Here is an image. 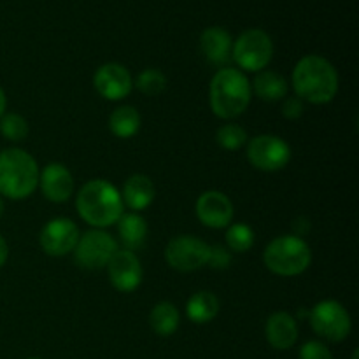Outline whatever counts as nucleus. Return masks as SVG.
<instances>
[{
    "instance_id": "1",
    "label": "nucleus",
    "mask_w": 359,
    "mask_h": 359,
    "mask_svg": "<svg viewBox=\"0 0 359 359\" xmlns=\"http://www.w3.org/2000/svg\"><path fill=\"white\" fill-rule=\"evenodd\" d=\"M294 97L309 104H328L339 91V74L330 60L319 55H307L294 65Z\"/></svg>"
},
{
    "instance_id": "2",
    "label": "nucleus",
    "mask_w": 359,
    "mask_h": 359,
    "mask_svg": "<svg viewBox=\"0 0 359 359\" xmlns=\"http://www.w3.org/2000/svg\"><path fill=\"white\" fill-rule=\"evenodd\" d=\"M77 214L90 226L107 228L123 216V200L118 189L104 179L88 181L76 200Z\"/></svg>"
},
{
    "instance_id": "3",
    "label": "nucleus",
    "mask_w": 359,
    "mask_h": 359,
    "mask_svg": "<svg viewBox=\"0 0 359 359\" xmlns=\"http://www.w3.org/2000/svg\"><path fill=\"white\" fill-rule=\"evenodd\" d=\"M251 98V83L242 70L224 67L214 74L209 88V100L210 109L217 118H237L249 107Z\"/></svg>"
},
{
    "instance_id": "4",
    "label": "nucleus",
    "mask_w": 359,
    "mask_h": 359,
    "mask_svg": "<svg viewBox=\"0 0 359 359\" xmlns=\"http://www.w3.org/2000/svg\"><path fill=\"white\" fill-rule=\"evenodd\" d=\"M39 165L27 151L11 147L0 151V195L25 200L39 186Z\"/></svg>"
},
{
    "instance_id": "5",
    "label": "nucleus",
    "mask_w": 359,
    "mask_h": 359,
    "mask_svg": "<svg viewBox=\"0 0 359 359\" xmlns=\"http://www.w3.org/2000/svg\"><path fill=\"white\" fill-rule=\"evenodd\" d=\"M263 262L276 276L294 277L311 266L312 251L307 242L298 235H283L266 245Z\"/></svg>"
},
{
    "instance_id": "6",
    "label": "nucleus",
    "mask_w": 359,
    "mask_h": 359,
    "mask_svg": "<svg viewBox=\"0 0 359 359\" xmlns=\"http://www.w3.org/2000/svg\"><path fill=\"white\" fill-rule=\"evenodd\" d=\"M273 58V42L265 30L242 32L231 48V60L245 72H262Z\"/></svg>"
},
{
    "instance_id": "7",
    "label": "nucleus",
    "mask_w": 359,
    "mask_h": 359,
    "mask_svg": "<svg viewBox=\"0 0 359 359\" xmlns=\"http://www.w3.org/2000/svg\"><path fill=\"white\" fill-rule=\"evenodd\" d=\"M309 321L321 339L333 344L346 340L353 330L349 312L337 300H323L316 304L309 312Z\"/></svg>"
},
{
    "instance_id": "8",
    "label": "nucleus",
    "mask_w": 359,
    "mask_h": 359,
    "mask_svg": "<svg viewBox=\"0 0 359 359\" xmlns=\"http://www.w3.org/2000/svg\"><path fill=\"white\" fill-rule=\"evenodd\" d=\"M116 251L118 242L112 238V235L104 230H90L77 241L74 259L84 270H100L109 265Z\"/></svg>"
},
{
    "instance_id": "9",
    "label": "nucleus",
    "mask_w": 359,
    "mask_h": 359,
    "mask_svg": "<svg viewBox=\"0 0 359 359\" xmlns=\"http://www.w3.org/2000/svg\"><path fill=\"white\" fill-rule=\"evenodd\" d=\"M210 244L193 235H179L168 242L165 259L168 266L177 272H195L207 265Z\"/></svg>"
},
{
    "instance_id": "10",
    "label": "nucleus",
    "mask_w": 359,
    "mask_h": 359,
    "mask_svg": "<svg viewBox=\"0 0 359 359\" xmlns=\"http://www.w3.org/2000/svg\"><path fill=\"white\" fill-rule=\"evenodd\" d=\"M248 160L262 172L283 170L291 160V147L277 135H258L249 140Z\"/></svg>"
},
{
    "instance_id": "11",
    "label": "nucleus",
    "mask_w": 359,
    "mask_h": 359,
    "mask_svg": "<svg viewBox=\"0 0 359 359\" xmlns=\"http://www.w3.org/2000/svg\"><path fill=\"white\" fill-rule=\"evenodd\" d=\"M79 241V228L69 217H55L42 228L39 244L48 256L62 258L76 249Z\"/></svg>"
},
{
    "instance_id": "12",
    "label": "nucleus",
    "mask_w": 359,
    "mask_h": 359,
    "mask_svg": "<svg viewBox=\"0 0 359 359\" xmlns=\"http://www.w3.org/2000/svg\"><path fill=\"white\" fill-rule=\"evenodd\" d=\"M93 86L102 98L111 102L123 100L133 88L132 74L121 63H104L93 76Z\"/></svg>"
},
{
    "instance_id": "13",
    "label": "nucleus",
    "mask_w": 359,
    "mask_h": 359,
    "mask_svg": "<svg viewBox=\"0 0 359 359\" xmlns=\"http://www.w3.org/2000/svg\"><path fill=\"white\" fill-rule=\"evenodd\" d=\"M109 279L112 286L121 293H132L140 286L144 277L142 265L140 259L137 258L135 252L128 249H118L116 255L112 256L107 265Z\"/></svg>"
},
{
    "instance_id": "14",
    "label": "nucleus",
    "mask_w": 359,
    "mask_h": 359,
    "mask_svg": "<svg viewBox=\"0 0 359 359\" xmlns=\"http://www.w3.org/2000/svg\"><path fill=\"white\" fill-rule=\"evenodd\" d=\"M196 217L207 228H228L233 219V203L224 193L210 189L196 200Z\"/></svg>"
},
{
    "instance_id": "15",
    "label": "nucleus",
    "mask_w": 359,
    "mask_h": 359,
    "mask_svg": "<svg viewBox=\"0 0 359 359\" xmlns=\"http://www.w3.org/2000/svg\"><path fill=\"white\" fill-rule=\"evenodd\" d=\"M39 186L46 200L53 203H63L74 195V177L63 163H49L39 174Z\"/></svg>"
},
{
    "instance_id": "16",
    "label": "nucleus",
    "mask_w": 359,
    "mask_h": 359,
    "mask_svg": "<svg viewBox=\"0 0 359 359\" xmlns=\"http://www.w3.org/2000/svg\"><path fill=\"white\" fill-rule=\"evenodd\" d=\"M265 335L270 346L277 351H286L297 344L298 323L287 312H276L266 319Z\"/></svg>"
},
{
    "instance_id": "17",
    "label": "nucleus",
    "mask_w": 359,
    "mask_h": 359,
    "mask_svg": "<svg viewBox=\"0 0 359 359\" xmlns=\"http://www.w3.org/2000/svg\"><path fill=\"white\" fill-rule=\"evenodd\" d=\"M200 48H202L203 56L209 60L212 65H226L231 60V48L233 41L231 35L221 27H210L202 32L200 35Z\"/></svg>"
},
{
    "instance_id": "18",
    "label": "nucleus",
    "mask_w": 359,
    "mask_h": 359,
    "mask_svg": "<svg viewBox=\"0 0 359 359\" xmlns=\"http://www.w3.org/2000/svg\"><path fill=\"white\" fill-rule=\"evenodd\" d=\"M154 195H156V188H154L153 181L147 175L135 174L126 179L121 200L133 212H139L153 203Z\"/></svg>"
},
{
    "instance_id": "19",
    "label": "nucleus",
    "mask_w": 359,
    "mask_h": 359,
    "mask_svg": "<svg viewBox=\"0 0 359 359\" xmlns=\"http://www.w3.org/2000/svg\"><path fill=\"white\" fill-rule=\"evenodd\" d=\"M251 90L255 91L256 97H259L262 100L279 102L287 97L290 84H287L286 77L280 76L279 72H273V70H262V72H258V76L255 77V81H252Z\"/></svg>"
},
{
    "instance_id": "20",
    "label": "nucleus",
    "mask_w": 359,
    "mask_h": 359,
    "mask_svg": "<svg viewBox=\"0 0 359 359\" xmlns=\"http://www.w3.org/2000/svg\"><path fill=\"white\" fill-rule=\"evenodd\" d=\"M118 231L123 245L128 251H135L144 244L147 237V223L140 214L128 212L118 219Z\"/></svg>"
},
{
    "instance_id": "21",
    "label": "nucleus",
    "mask_w": 359,
    "mask_h": 359,
    "mask_svg": "<svg viewBox=\"0 0 359 359\" xmlns=\"http://www.w3.org/2000/svg\"><path fill=\"white\" fill-rule=\"evenodd\" d=\"M219 314V300L210 291H198L186 304V316L196 325H205Z\"/></svg>"
},
{
    "instance_id": "22",
    "label": "nucleus",
    "mask_w": 359,
    "mask_h": 359,
    "mask_svg": "<svg viewBox=\"0 0 359 359\" xmlns=\"http://www.w3.org/2000/svg\"><path fill=\"white\" fill-rule=\"evenodd\" d=\"M181 316L172 302H158L149 314V325L153 332L160 337L174 335L179 328Z\"/></svg>"
},
{
    "instance_id": "23",
    "label": "nucleus",
    "mask_w": 359,
    "mask_h": 359,
    "mask_svg": "<svg viewBox=\"0 0 359 359\" xmlns=\"http://www.w3.org/2000/svg\"><path fill=\"white\" fill-rule=\"evenodd\" d=\"M140 119L139 111L132 105H121V107L114 109L109 118V128L119 139H130V137L137 135L140 130Z\"/></svg>"
},
{
    "instance_id": "24",
    "label": "nucleus",
    "mask_w": 359,
    "mask_h": 359,
    "mask_svg": "<svg viewBox=\"0 0 359 359\" xmlns=\"http://www.w3.org/2000/svg\"><path fill=\"white\" fill-rule=\"evenodd\" d=\"M135 86L146 97H158L167 88V76L158 69H146L139 74Z\"/></svg>"
},
{
    "instance_id": "25",
    "label": "nucleus",
    "mask_w": 359,
    "mask_h": 359,
    "mask_svg": "<svg viewBox=\"0 0 359 359\" xmlns=\"http://www.w3.org/2000/svg\"><path fill=\"white\" fill-rule=\"evenodd\" d=\"M228 251L242 255L255 245V231L248 224H231L226 231Z\"/></svg>"
},
{
    "instance_id": "26",
    "label": "nucleus",
    "mask_w": 359,
    "mask_h": 359,
    "mask_svg": "<svg viewBox=\"0 0 359 359\" xmlns=\"http://www.w3.org/2000/svg\"><path fill=\"white\" fill-rule=\"evenodd\" d=\"M0 133L6 140L11 142H21L28 135V123L27 119L16 112H6L0 118Z\"/></svg>"
},
{
    "instance_id": "27",
    "label": "nucleus",
    "mask_w": 359,
    "mask_h": 359,
    "mask_svg": "<svg viewBox=\"0 0 359 359\" xmlns=\"http://www.w3.org/2000/svg\"><path fill=\"white\" fill-rule=\"evenodd\" d=\"M216 140L223 149L238 151L248 144V132L241 125L228 123L216 132Z\"/></svg>"
},
{
    "instance_id": "28",
    "label": "nucleus",
    "mask_w": 359,
    "mask_h": 359,
    "mask_svg": "<svg viewBox=\"0 0 359 359\" xmlns=\"http://www.w3.org/2000/svg\"><path fill=\"white\" fill-rule=\"evenodd\" d=\"M231 262V252L228 251L223 245H210L209 249V259L207 265L214 270H224L230 266Z\"/></svg>"
},
{
    "instance_id": "29",
    "label": "nucleus",
    "mask_w": 359,
    "mask_h": 359,
    "mask_svg": "<svg viewBox=\"0 0 359 359\" xmlns=\"http://www.w3.org/2000/svg\"><path fill=\"white\" fill-rule=\"evenodd\" d=\"M300 359H333V354L323 342L311 340V342L302 346Z\"/></svg>"
},
{
    "instance_id": "30",
    "label": "nucleus",
    "mask_w": 359,
    "mask_h": 359,
    "mask_svg": "<svg viewBox=\"0 0 359 359\" xmlns=\"http://www.w3.org/2000/svg\"><path fill=\"white\" fill-rule=\"evenodd\" d=\"M305 112V102L298 97H286L283 102V116L286 119H300Z\"/></svg>"
},
{
    "instance_id": "31",
    "label": "nucleus",
    "mask_w": 359,
    "mask_h": 359,
    "mask_svg": "<svg viewBox=\"0 0 359 359\" xmlns=\"http://www.w3.org/2000/svg\"><path fill=\"white\" fill-rule=\"evenodd\" d=\"M7 258H9V245H7L6 238L0 235V269H2L4 265H6Z\"/></svg>"
},
{
    "instance_id": "32",
    "label": "nucleus",
    "mask_w": 359,
    "mask_h": 359,
    "mask_svg": "<svg viewBox=\"0 0 359 359\" xmlns=\"http://www.w3.org/2000/svg\"><path fill=\"white\" fill-rule=\"evenodd\" d=\"M6 107H7V98H6V93H4V90L0 88V118L6 114Z\"/></svg>"
},
{
    "instance_id": "33",
    "label": "nucleus",
    "mask_w": 359,
    "mask_h": 359,
    "mask_svg": "<svg viewBox=\"0 0 359 359\" xmlns=\"http://www.w3.org/2000/svg\"><path fill=\"white\" fill-rule=\"evenodd\" d=\"M2 216H4V202L2 198H0V219H2Z\"/></svg>"
},
{
    "instance_id": "34",
    "label": "nucleus",
    "mask_w": 359,
    "mask_h": 359,
    "mask_svg": "<svg viewBox=\"0 0 359 359\" xmlns=\"http://www.w3.org/2000/svg\"><path fill=\"white\" fill-rule=\"evenodd\" d=\"M353 359H358V351H354V354H353Z\"/></svg>"
},
{
    "instance_id": "35",
    "label": "nucleus",
    "mask_w": 359,
    "mask_h": 359,
    "mask_svg": "<svg viewBox=\"0 0 359 359\" xmlns=\"http://www.w3.org/2000/svg\"><path fill=\"white\" fill-rule=\"evenodd\" d=\"M28 359H42V358H28Z\"/></svg>"
}]
</instances>
